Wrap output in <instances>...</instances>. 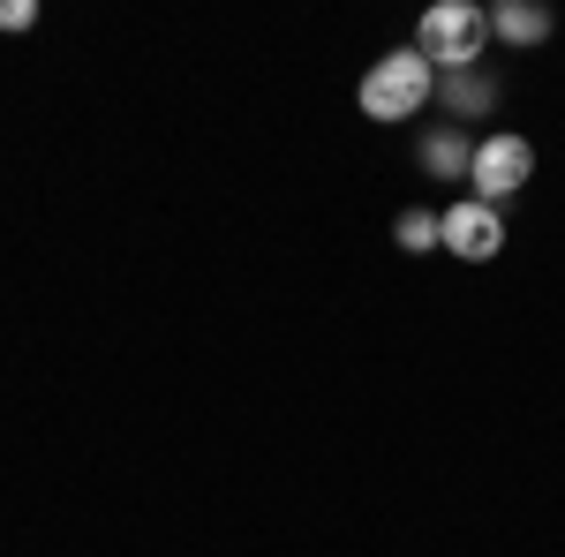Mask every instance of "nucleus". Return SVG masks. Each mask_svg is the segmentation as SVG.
Segmentation results:
<instances>
[{"mask_svg": "<svg viewBox=\"0 0 565 557\" xmlns=\"http://www.w3.org/2000/svg\"><path fill=\"white\" fill-rule=\"evenodd\" d=\"M392 242H399L407 257H430V249H445V212H430V204L399 212V218H392Z\"/></svg>", "mask_w": 565, "mask_h": 557, "instance_id": "8", "label": "nucleus"}, {"mask_svg": "<svg viewBox=\"0 0 565 557\" xmlns=\"http://www.w3.org/2000/svg\"><path fill=\"white\" fill-rule=\"evenodd\" d=\"M498 249H505V212H490V204H476V196L445 204V257L490 264Z\"/></svg>", "mask_w": 565, "mask_h": 557, "instance_id": "4", "label": "nucleus"}, {"mask_svg": "<svg viewBox=\"0 0 565 557\" xmlns=\"http://www.w3.org/2000/svg\"><path fill=\"white\" fill-rule=\"evenodd\" d=\"M551 31H558V23H551V8H535V0L490 8V39H505V45H543Z\"/></svg>", "mask_w": 565, "mask_h": 557, "instance_id": "6", "label": "nucleus"}, {"mask_svg": "<svg viewBox=\"0 0 565 557\" xmlns=\"http://www.w3.org/2000/svg\"><path fill=\"white\" fill-rule=\"evenodd\" d=\"M39 23V0H0V31H31Z\"/></svg>", "mask_w": 565, "mask_h": 557, "instance_id": "9", "label": "nucleus"}, {"mask_svg": "<svg viewBox=\"0 0 565 557\" xmlns=\"http://www.w3.org/2000/svg\"><path fill=\"white\" fill-rule=\"evenodd\" d=\"M437 98H445L452 121H482V114L498 106V84H490L482 68H468V76H437Z\"/></svg>", "mask_w": 565, "mask_h": 557, "instance_id": "7", "label": "nucleus"}, {"mask_svg": "<svg viewBox=\"0 0 565 557\" xmlns=\"http://www.w3.org/2000/svg\"><path fill=\"white\" fill-rule=\"evenodd\" d=\"M482 45H490V15H482L476 0H437V8H423V23H415V53L430 61L437 76L482 68Z\"/></svg>", "mask_w": 565, "mask_h": 557, "instance_id": "2", "label": "nucleus"}, {"mask_svg": "<svg viewBox=\"0 0 565 557\" xmlns=\"http://www.w3.org/2000/svg\"><path fill=\"white\" fill-rule=\"evenodd\" d=\"M527 181H535V143H527V136H482L476 143V159H468V196H476V204L505 212Z\"/></svg>", "mask_w": 565, "mask_h": 557, "instance_id": "3", "label": "nucleus"}, {"mask_svg": "<svg viewBox=\"0 0 565 557\" xmlns=\"http://www.w3.org/2000/svg\"><path fill=\"white\" fill-rule=\"evenodd\" d=\"M468 159H476V143L460 129H430L415 143V167L430 173V181H468Z\"/></svg>", "mask_w": 565, "mask_h": 557, "instance_id": "5", "label": "nucleus"}, {"mask_svg": "<svg viewBox=\"0 0 565 557\" xmlns=\"http://www.w3.org/2000/svg\"><path fill=\"white\" fill-rule=\"evenodd\" d=\"M354 98H362V121H415L437 98V68L415 45H392L385 61H370V76H362Z\"/></svg>", "mask_w": 565, "mask_h": 557, "instance_id": "1", "label": "nucleus"}]
</instances>
